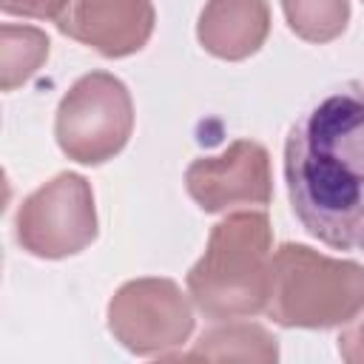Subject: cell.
I'll use <instances>...</instances> for the list:
<instances>
[{
    "mask_svg": "<svg viewBox=\"0 0 364 364\" xmlns=\"http://www.w3.org/2000/svg\"><path fill=\"white\" fill-rule=\"evenodd\" d=\"M284 182L310 236L336 250H364V82L301 114L287 134Z\"/></svg>",
    "mask_w": 364,
    "mask_h": 364,
    "instance_id": "6da1fadb",
    "label": "cell"
},
{
    "mask_svg": "<svg viewBox=\"0 0 364 364\" xmlns=\"http://www.w3.org/2000/svg\"><path fill=\"white\" fill-rule=\"evenodd\" d=\"M270 222L264 213H233L210 233L205 256L188 273L196 307L210 318H245L267 307Z\"/></svg>",
    "mask_w": 364,
    "mask_h": 364,
    "instance_id": "7a4b0ae2",
    "label": "cell"
},
{
    "mask_svg": "<svg viewBox=\"0 0 364 364\" xmlns=\"http://www.w3.org/2000/svg\"><path fill=\"white\" fill-rule=\"evenodd\" d=\"M364 307V267L282 245L270 264L267 313L284 327H336Z\"/></svg>",
    "mask_w": 364,
    "mask_h": 364,
    "instance_id": "3957f363",
    "label": "cell"
},
{
    "mask_svg": "<svg viewBox=\"0 0 364 364\" xmlns=\"http://www.w3.org/2000/svg\"><path fill=\"white\" fill-rule=\"evenodd\" d=\"M134 128V108L128 88L105 71L80 77L57 108V142L82 162L100 165L128 142Z\"/></svg>",
    "mask_w": 364,
    "mask_h": 364,
    "instance_id": "277c9868",
    "label": "cell"
},
{
    "mask_svg": "<svg viewBox=\"0 0 364 364\" xmlns=\"http://www.w3.org/2000/svg\"><path fill=\"white\" fill-rule=\"evenodd\" d=\"M97 236L94 196L82 176L60 173L34 191L17 213L20 245L43 259L80 253Z\"/></svg>",
    "mask_w": 364,
    "mask_h": 364,
    "instance_id": "5b68a950",
    "label": "cell"
},
{
    "mask_svg": "<svg viewBox=\"0 0 364 364\" xmlns=\"http://www.w3.org/2000/svg\"><path fill=\"white\" fill-rule=\"evenodd\" d=\"M111 333L139 355L165 353L188 338L193 318L179 287L171 279L128 282L108 307Z\"/></svg>",
    "mask_w": 364,
    "mask_h": 364,
    "instance_id": "8992f818",
    "label": "cell"
},
{
    "mask_svg": "<svg viewBox=\"0 0 364 364\" xmlns=\"http://www.w3.org/2000/svg\"><path fill=\"white\" fill-rule=\"evenodd\" d=\"M188 193L202 210H225L239 202H270V165L259 142L239 139L222 156H202L185 173Z\"/></svg>",
    "mask_w": 364,
    "mask_h": 364,
    "instance_id": "52a82bcc",
    "label": "cell"
},
{
    "mask_svg": "<svg viewBox=\"0 0 364 364\" xmlns=\"http://www.w3.org/2000/svg\"><path fill=\"white\" fill-rule=\"evenodd\" d=\"M54 23L105 57H125L148 43L154 6L151 0H68Z\"/></svg>",
    "mask_w": 364,
    "mask_h": 364,
    "instance_id": "ba28073f",
    "label": "cell"
},
{
    "mask_svg": "<svg viewBox=\"0 0 364 364\" xmlns=\"http://www.w3.org/2000/svg\"><path fill=\"white\" fill-rule=\"evenodd\" d=\"M270 14L264 0H208L199 17L202 46L222 60H242L264 43Z\"/></svg>",
    "mask_w": 364,
    "mask_h": 364,
    "instance_id": "9c48e42d",
    "label": "cell"
},
{
    "mask_svg": "<svg viewBox=\"0 0 364 364\" xmlns=\"http://www.w3.org/2000/svg\"><path fill=\"white\" fill-rule=\"evenodd\" d=\"M282 9L287 26L310 43H327L338 37L350 14L347 0H282Z\"/></svg>",
    "mask_w": 364,
    "mask_h": 364,
    "instance_id": "30bf717a",
    "label": "cell"
},
{
    "mask_svg": "<svg viewBox=\"0 0 364 364\" xmlns=\"http://www.w3.org/2000/svg\"><path fill=\"white\" fill-rule=\"evenodd\" d=\"M48 54V37L28 26H3V88L26 82Z\"/></svg>",
    "mask_w": 364,
    "mask_h": 364,
    "instance_id": "8fae6325",
    "label": "cell"
},
{
    "mask_svg": "<svg viewBox=\"0 0 364 364\" xmlns=\"http://www.w3.org/2000/svg\"><path fill=\"white\" fill-rule=\"evenodd\" d=\"M3 11L9 14H26V17H51L57 20V14L63 11V6L68 0H0Z\"/></svg>",
    "mask_w": 364,
    "mask_h": 364,
    "instance_id": "7c38bea8",
    "label": "cell"
}]
</instances>
